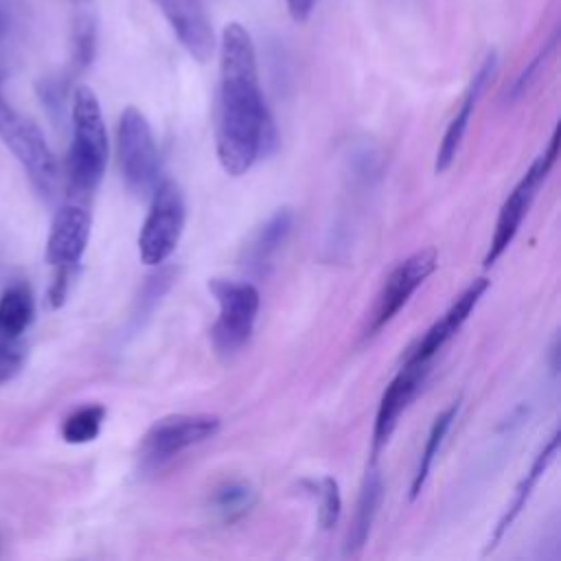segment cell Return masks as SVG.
<instances>
[{
	"label": "cell",
	"instance_id": "cell-27",
	"mask_svg": "<svg viewBox=\"0 0 561 561\" xmlns=\"http://www.w3.org/2000/svg\"><path fill=\"white\" fill-rule=\"evenodd\" d=\"M4 35V22H2V18H0V37Z\"/></svg>",
	"mask_w": 561,
	"mask_h": 561
},
{
	"label": "cell",
	"instance_id": "cell-1",
	"mask_svg": "<svg viewBox=\"0 0 561 561\" xmlns=\"http://www.w3.org/2000/svg\"><path fill=\"white\" fill-rule=\"evenodd\" d=\"M215 138L219 164L230 175H243L276 142L259 83L254 42L239 22H228L221 31Z\"/></svg>",
	"mask_w": 561,
	"mask_h": 561
},
{
	"label": "cell",
	"instance_id": "cell-21",
	"mask_svg": "<svg viewBox=\"0 0 561 561\" xmlns=\"http://www.w3.org/2000/svg\"><path fill=\"white\" fill-rule=\"evenodd\" d=\"M105 421V408L99 403L92 405H83L79 410H75L61 425V436L66 443L72 445H83L90 443L99 436L101 425Z\"/></svg>",
	"mask_w": 561,
	"mask_h": 561
},
{
	"label": "cell",
	"instance_id": "cell-7",
	"mask_svg": "<svg viewBox=\"0 0 561 561\" xmlns=\"http://www.w3.org/2000/svg\"><path fill=\"white\" fill-rule=\"evenodd\" d=\"M557 153H559V127L552 131V136L548 140V147L535 158L530 169L522 175L517 186L504 199V204L500 208V215H497V221H495V232L491 237L489 252L484 256V265L486 267L493 265L504 254V250L511 245L513 237L519 230L522 219L528 213V206H530V202L535 197V191L548 178L550 169L557 162Z\"/></svg>",
	"mask_w": 561,
	"mask_h": 561
},
{
	"label": "cell",
	"instance_id": "cell-24",
	"mask_svg": "<svg viewBox=\"0 0 561 561\" xmlns=\"http://www.w3.org/2000/svg\"><path fill=\"white\" fill-rule=\"evenodd\" d=\"M554 44H557V33H552V37H550V42H546V46L537 53V57L519 72V77L515 79V83L511 85V90H508V99L513 101V99H519L528 88H530V83L535 81V77H537V72H539V68H541V64L546 61V57L554 50Z\"/></svg>",
	"mask_w": 561,
	"mask_h": 561
},
{
	"label": "cell",
	"instance_id": "cell-26",
	"mask_svg": "<svg viewBox=\"0 0 561 561\" xmlns=\"http://www.w3.org/2000/svg\"><path fill=\"white\" fill-rule=\"evenodd\" d=\"M285 4H287V11H289L291 20L305 22L313 11L316 0H285Z\"/></svg>",
	"mask_w": 561,
	"mask_h": 561
},
{
	"label": "cell",
	"instance_id": "cell-18",
	"mask_svg": "<svg viewBox=\"0 0 561 561\" xmlns=\"http://www.w3.org/2000/svg\"><path fill=\"white\" fill-rule=\"evenodd\" d=\"M35 300L28 285L18 283L4 289L0 298V335L20 337L26 327L33 322Z\"/></svg>",
	"mask_w": 561,
	"mask_h": 561
},
{
	"label": "cell",
	"instance_id": "cell-25",
	"mask_svg": "<svg viewBox=\"0 0 561 561\" xmlns=\"http://www.w3.org/2000/svg\"><path fill=\"white\" fill-rule=\"evenodd\" d=\"M22 362H24L22 346L13 337L0 335V383L15 377L18 370L22 368Z\"/></svg>",
	"mask_w": 561,
	"mask_h": 561
},
{
	"label": "cell",
	"instance_id": "cell-5",
	"mask_svg": "<svg viewBox=\"0 0 561 561\" xmlns=\"http://www.w3.org/2000/svg\"><path fill=\"white\" fill-rule=\"evenodd\" d=\"M208 289L219 305L217 322L213 324V344L217 353L232 355L250 337L256 313H259V291L252 283L210 278Z\"/></svg>",
	"mask_w": 561,
	"mask_h": 561
},
{
	"label": "cell",
	"instance_id": "cell-14",
	"mask_svg": "<svg viewBox=\"0 0 561 561\" xmlns=\"http://www.w3.org/2000/svg\"><path fill=\"white\" fill-rule=\"evenodd\" d=\"M489 287V280L482 276V278H476L456 300L454 305L445 311V316L432 324L427 329V333L416 342L414 348H410L408 357L410 362H432V357L436 355V351L443 348V344L465 324V320L469 318V313L473 311V307L478 305L480 296L486 291Z\"/></svg>",
	"mask_w": 561,
	"mask_h": 561
},
{
	"label": "cell",
	"instance_id": "cell-11",
	"mask_svg": "<svg viewBox=\"0 0 561 561\" xmlns=\"http://www.w3.org/2000/svg\"><path fill=\"white\" fill-rule=\"evenodd\" d=\"M90 239V215L83 206L79 204H66L57 210L48 241H46V261L55 265L57 270H72Z\"/></svg>",
	"mask_w": 561,
	"mask_h": 561
},
{
	"label": "cell",
	"instance_id": "cell-28",
	"mask_svg": "<svg viewBox=\"0 0 561 561\" xmlns=\"http://www.w3.org/2000/svg\"><path fill=\"white\" fill-rule=\"evenodd\" d=\"M77 2H90V0H77Z\"/></svg>",
	"mask_w": 561,
	"mask_h": 561
},
{
	"label": "cell",
	"instance_id": "cell-23",
	"mask_svg": "<svg viewBox=\"0 0 561 561\" xmlns=\"http://www.w3.org/2000/svg\"><path fill=\"white\" fill-rule=\"evenodd\" d=\"M94 42H96L94 22L90 18H79V22L75 26V64L79 68H83L92 61Z\"/></svg>",
	"mask_w": 561,
	"mask_h": 561
},
{
	"label": "cell",
	"instance_id": "cell-16",
	"mask_svg": "<svg viewBox=\"0 0 561 561\" xmlns=\"http://www.w3.org/2000/svg\"><path fill=\"white\" fill-rule=\"evenodd\" d=\"M557 449H559V432H552V436L546 440V445H543V447H541V451L537 454V458H535L533 467L526 471L524 480L519 482V486H517V491H515V497H513L511 506L504 511L502 519L497 522V526H495V530H493V537H491V541H489V548H495V546H497V541L502 539V535H504V533L511 528V524L517 519V515H519V513H522V508L526 506V502H528V497H530L533 489L537 486L539 478L548 471L550 462L554 460Z\"/></svg>",
	"mask_w": 561,
	"mask_h": 561
},
{
	"label": "cell",
	"instance_id": "cell-22",
	"mask_svg": "<svg viewBox=\"0 0 561 561\" xmlns=\"http://www.w3.org/2000/svg\"><path fill=\"white\" fill-rule=\"evenodd\" d=\"M316 493H318V500H320V508H318L320 526L324 530H329V528H333L337 524L340 513H342V495H340L337 480L331 478V476H324L316 484Z\"/></svg>",
	"mask_w": 561,
	"mask_h": 561
},
{
	"label": "cell",
	"instance_id": "cell-15",
	"mask_svg": "<svg viewBox=\"0 0 561 561\" xmlns=\"http://www.w3.org/2000/svg\"><path fill=\"white\" fill-rule=\"evenodd\" d=\"M381 500V476L375 467H370L362 480L357 504H355V515L351 522V528L344 539V554H357L370 533V526L377 515V506Z\"/></svg>",
	"mask_w": 561,
	"mask_h": 561
},
{
	"label": "cell",
	"instance_id": "cell-3",
	"mask_svg": "<svg viewBox=\"0 0 561 561\" xmlns=\"http://www.w3.org/2000/svg\"><path fill=\"white\" fill-rule=\"evenodd\" d=\"M0 138L20 160L35 188L50 195L57 186V160L42 134V129L22 116L0 92Z\"/></svg>",
	"mask_w": 561,
	"mask_h": 561
},
{
	"label": "cell",
	"instance_id": "cell-2",
	"mask_svg": "<svg viewBox=\"0 0 561 561\" xmlns=\"http://www.w3.org/2000/svg\"><path fill=\"white\" fill-rule=\"evenodd\" d=\"M107 164V131L96 94L79 85L72 94V142L68 153V173L75 191L96 188Z\"/></svg>",
	"mask_w": 561,
	"mask_h": 561
},
{
	"label": "cell",
	"instance_id": "cell-10",
	"mask_svg": "<svg viewBox=\"0 0 561 561\" xmlns=\"http://www.w3.org/2000/svg\"><path fill=\"white\" fill-rule=\"evenodd\" d=\"M427 370H430V362L405 359L401 370L397 373V377L383 390L379 408H377V416H375V430H373V458L388 443L401 412L408 408V403L414 399L421 383L425 381Z\"/></svg>",
	"mask_w": 561,
	"mask_h": 561
},
{
	"label": "cell",
	"instance_id": "cell-19",
	"mask_svg": "<svg viewBox=\"0 0 561 561\" xmlns=\"http://www.w3.org/2000/svg\"><path fill=\"white\" fill-rule=\"evenodd\" d=\"M456 414H458V401H454L449 408H445V410L434 419V423H432V427H430V434H427V440H425V447H423L421 458H419L416 473H414V478H412V486H410V497H412V500L421 493V489H423V484H425V480H427V473H430V469H432V462H434V458L438 456L440 443H443L447 430L451 427Z\"/></svg>",
	"mask_w": 561,
	"mask_h": 561
},
{
	"label": "cell",
	"instance_id": "cell-6",
	"mask_svg": "<svg viewBox=\"0 0 561 561\" xmlns=\"http://www.w3.org/2000/svg\"><path fill=\"white\" fill-rule=\"evenodd\" d=\"M118 167L127 188L136 195H145L158 180V149L149 121L134 105L125 107L116 129Z\"/></svg>",
	"mask_w": 561,
	"mask_h": 561
},
{
	"label": "cell",
	"instance_id": "cell-13",
	"mask_svg": "<svg viewBox=\"0 0 561 561\" xmlns=\"http://www.w3.org/2000/svg\"><path fill=\"white\" fill-rule=\"evenodd\" d=\"M495 64H497L495 53H489L484 57V61L480 64V68L476 70V75L471 77V81H469V85H467V90H465V94L460 99V105H458L454 118L449 121V125H447V129L443 134V140H440V147H438V153H436V164H434L436 173H443V171H447L451 167V162H454V158H456V153L460 149L462 136L467 131L469 118H471V114L476 110V103H478L480 94L484 92L489 79L495 72Z\"/></svg>",
	"mask_w": 561,
	"mask_h": 561
},
{
	"label": "cell",
	"instance_id": "cell-4",
	"mask_svg": "<svg viewBox=\"0 0 561 561\" xmlns=\"http://www.w3.org/2000/svg\"><path fill=\"white\" fill-rule=\"evenodd\" d=\"M186 206L180 186L173 180H162L153 186V197L145 224L138 234V252L142 263L160 265L164 263L184 230Z\"/></svg>",
	"mask_w": 561,
	"mask_h": 561
},
{
	"label": "cell",
	"instance_id": "cell-20",
	"mask_svg": "<svg viewBox=\"0 0 561 561\" xmlns=\"http://www.w3.org/2000/svg\"><path fill=\"white\" fill-rule=\"evenodd\" d=\"M254 500H256V495L250 484L232 480V482H226L215 489V493L210 497V506L224 522H232V519L245 515L254 506Z\"/></svg>",
	"mask_w": 561,
	"mask_h": 561
},
{
	"label": "cell",
	"instance_id": "cell-12",
	"mask_svg": "<svg viewBox=\"0 0 561 561\" xmlns=\"http://www.w3.org/2000/svg\"><path fill=\"white\" fill-rule=\"evenodd\" d=\"M169 20L180 44L197 61H206L215 48V35L199 0H153Z\"/></svg>",
	"mask_w": 561,
	"mask_h": 561
},
{
	"label": "cell",
	"instance_id": "cell-9",
	"mask_svg": "<svg viewBox=\"0 0 561 561\" xmlns=\"http://www.w3.org/2000/svg\"><path fill=\"white\" fill-rule=\"evenodd\" d=\"M436 261L438 254L434 248H425L419 250L414 254H410L405 261H401L390 276L386 278L373 316H370V324H368V333L379 331L383 324H388L399 309L410 300V296L421 287V283L436 270Z\"/></svg>",
	"mask_w": 561,
	"mask_h": 561
},
{
	"label": "cell",
	"instance_id": "cell-17",
	"mask_svg": "<svg viewBox=\"0 0 561 561\" xmlns=\"http://www.w3.org/2000/svg\"><path fill=\"white\" fill-rule=\"evenodd\" d=\"M291 221L294 215L289 208H278L263 226L261 230L254 234V239L250 241V245L245 248V265L254 272H265V267L270 265V261L274 259V254L280 250V245L285 243L289 230H291Z\"/></svg>",
	"mask_w": 561,
	"mask_h": 561
},
{
	"label": "cell",
	"instance_id": "cell-8",
	"mask_svg": "<svg viewBox=\"0 0 561 561\" xmlns=\"http://www.w3.org/2000/svg\"><path fill=\"white\" fill-rule=\"evenodd\" d=\"M221 419L215 414H169L156 421L142 443L140 458L145 467H160L191 445L217 434Z\"/></svg>",
	"mask_w": 561,
	"mask_h": 561
}]
</instances>
